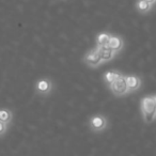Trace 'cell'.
<instances>
[{
	"instance_id": "1",
	"label": "cell",
	"mask_w": 156,
	"mask_h": 156,
	"mask_svg": "<svg viewBox=\"0 0 156 156\" xmlns=\"http://www.w3.org/2000/svg\"><path fill=\"white\" fill-rule=\"evenodd\" d=\"M140 110L144 123L151 124L155 120L156 115V96L145 95L140 101Z\"/></svg>"
},
{
	"instance_id": "2",
	"label": "cell",
	"mask_w": 156,
	"mask_h": 156,
	"mask_svg": "<svg viewBox=\"0 0 156 156\" xmlns=\"http://www.w3.org/2000/svg\"><path fill=\"white\" fill-rule=\"evenodd\" d=\"M108 126V120L105 115H92L89 120V127L94 133H102Z\"/></svg>"
},
{
	"instance_id": "3",
	"label": "cell",
	"mask_w": 156,
	"mask_h": 156,
	"mask_svg": "<svg viewBox=\"0 0 156 156\" xmlns=\"http://www.w3.org/2000/svg\"><path fill=\"white\" fill-rule=\"evenodd\" d=\"M108 87L110 89V91L113 93V95L115 96H124L129 93L127 87H126L125 75H121L117 80L113 81L110 85H108Z\"/></svg>"
},
{
	"instance_id": "4",
	"label": "cell",
	"mask_w": 156,
	"mask_h": 156,
	"mask_svg": "<svg viewBox=\"0 0 156 156\" xmlns=\"http://www.w3.org/2000/svg\"><path fill=\"white\" fill-rule=\"evenodd\" d=\"M83 62L90 67H98L101 64H103L102 59H101L100 52H98V47H94L90 49L83 57Z\"/></svg>"
},
{
	"instance_id": "5",
	"label": "cell",
	"mask_w": 156,
	"mask_h": 156,
	"mask_svg": "<svg viewBox=\"0 0 156 156\" xmlns=\"http://www.w3.org/2000/svg\"><path fill=\"white\" fill-rule=\"evenodd\" d=\"M52 88L54 85L49 78H41L35 83V91L40 95H48L52 91Z\"/></svg>"
},
{
	"instance_id": "6",
	"label": "cell",
	"mask_w": 156,
	"mask_h": 156,
	"mask_svg": "<svg viewBox=\"0 0 156 156\" xmlns=\"http://www.w3.org/2000/svg\"><path fill=\"white\" fill-rule=\"evenodd\" d=\"M125 83L129 92H135L141 87V78L136 75L125 76Z\"/></svg>"
},
{
	"instance_id": "7",
	"label": "cell",
	"mask_w": 156,
	"mask_h": 156,
	"mask_svg": "<svg viewBox=\"0 0 156 156\" xmlns=\"http://www.w3.org/2000/svg\"><path fill=\"white\" fill-rule=\"evenodd\" d=\"M98 49V52H100V56H101V59H102V62L105 63V62H109L111 61L113 58L115 57L117 52L113 51L111 48H109L108 46H96Z\"/></svg>"
},
{
	"instance_id": "8",
	"label": "cell",
	"mask_w": 156,
	"mask_h": 156,
	"mask_svg": "<svg viewBox=\"0 0 156 156\" xmlns=\"http://www.w3.org/2000/svg\"><path fill=\"white\" fill-rule=\"evenodd\" d=\"M123 40L120 37H118V35H110V39H109V42L107 44V46L109 48H111L113 51L117 52V54L123 48Z\"/></svg>"
},
{
	"instance_id": "9",
	"label": "cell",
	"mask_w": 156,
	"mask_h": 156,
	"mask_svg": "<svg viewBox=\"0 0 156 156\" xmlns=\"http://www.w3.org/2000/svg\"><path fill=\"white\" fill-rule=\"evenodd\" d=\"M121 75H122V74L120 73V72H118V71H108L104 75V80H105V83H106L107 85H110V83H112L113 81L117 80L118 78H119Z\"/></svg>"
},
{
	"instance_id": "10",
	"label": "cell",
	"mask_w": 156,
	"mask_h": 156,
	"mask_svg": "<svg viewBox=\"0 0 156 156\" xmlns=\"http://www.w3.org/2000/svg\"><path fill=\"white\" fill-rule=\"evenodd\" d=\"M12 118H13V113H12L11 110L7 108H2L0 109V121L3 122L5 124L11 123Z\"/></svg>"
},
{
	"instance_id": "11",
	"label": "cell",
	"mask_w": 156,
	"mask_h": 156,
	"mask_svg": "<svg viewBox=\"0 0 156 156\" xmlns=\"http://www.w3.org/2000/svg\"><path fill=\"white\" fill-rule=\"evenodd\" d=\"M110 35L107 32H103L96 37V46H106L110 39Z\"/></svg>"
},
{
	"instance_id": "12",
	"label": "cell",
	"mask_w": 156,
	"mask_h": 156,
	"mask_svg": "<svg viewBox=\"0 0 156 156\" xmlns=\"http://www.w3.org/2000/svg\"><path fill=\"white\" fill-rule=\"evenodd\" d=\"M152 5H150L149 2L144 1V0H139L138 3H137V9H138L139 12H142V13H145V12H149L151 10Z\"/></svg>"
},
{
	"instance_id": "13",
	"label": "cell",
	"mask_w": 156,
	"mask_h": 156,
	"mask_svg": "<svg viewBox=\"0 0 156 156\" xmlns=\"http://www.w3.org/2000/svg\"><path fill=\"white\" fill-rule=\"evenodd\" d=\"M7 129H8V124L0 121V136L5 134V133L7 132Z\"/></svg>"
},
{
	"instance_id": "14",
	"label": "cell",
	"mask_w": 156,
	"mask_h": 156,
	"mask_svg": "<svg viewBox=\"0 0 156 156\" xmlns=\"http://www.w3.org/2000/svg\"><path fill=\"white\" fill-rule=\"evenodd\" d=\"M144 1H147V2H149L150 5H153V3L155 2V0H144Z\"/></svg>"
}]
</instances>
